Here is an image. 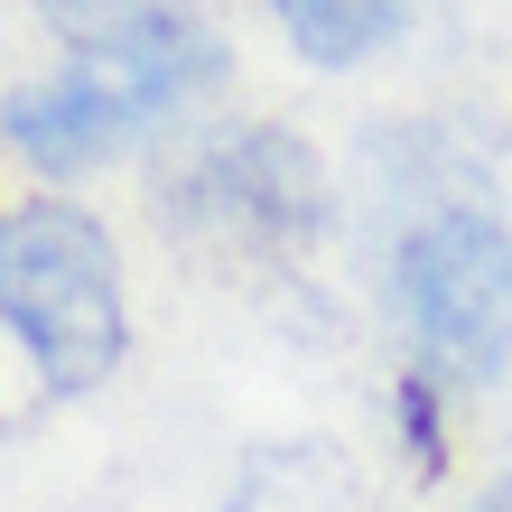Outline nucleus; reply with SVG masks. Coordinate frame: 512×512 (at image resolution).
<instances>
[{
	"mask_svg": "<svg viewBox=\"0 0 512 512\" xmlns=\"http://www.w3.org/2000/svg\"><path fill=\"white\" fill-rule=\"evenodd\" d=\"M0 326L28 345L47 391H94L131 345V308H122V270L94 215L75 205H19L0 224Z\"/></svg>",
	"mask_w": 512,
	"mask_h": 512,
	"instance_id": "f257e3e1",
	"label": "nucleus"
},
{
	"mask_svg": "<svg viewBox=\"0 0 512 512\" xmlns=\"http://www.w3.org/2000/svg\"><path fill=\"white\" fill-rule=\"evenodd\" d=\"M38 19L66 47H122V38H159V28H196L205 0H38Z\"/></svg>",
	"mask_w": 512,
	"mask_h": 512,
	"instance_id": "0eeeda50",
	"label": "nucleus"
},
{
	"mask_svg": "<svg viewBox=\"0 0 512 512\" xmlns=\"http://www.w3.org/2000/svg\"><path fill=\"white\" fill-rule=\"evenodd\" d=\"M168 224L196 233L215 252H243V261H289L298 243H317L326 224V168L308 159V140L289 131H224L205 140L168 187Z\"/></svg>",
	"mask_w": 512,
	"mask_h": 512,
	"instance_id": "20e7f679",
	"label": "nucleus"
},
{
	"mask_svg": "<svg viewBox=\"0 0 512 512\" xmlns=\"http://www.w3.org/2000/svg\"><path fill=\"white\" fill-rule=\"evenodd\" d=\"M485 512H512V475H503V485H494V503H485Z\"/></svg>",
	"mask_w": 512,
	"mask_h": 512,
	"instance_id": "6e6552de",
	"label": "nucleus"
},
{
	"mask_svg": "<svg viewBox=\"0 0 512 512\" xmlns=\"http://www.w3.org/2000/svg\"><path fill=\"white\" fill-rule=\"evenodd\" d=\"M224 47L215 28H159V38H122V47H75L56 75L19 84L10 103H0V140L19 149L28 168L47 177H75L112 159L140 122H159V112H177L196 94V84H215Z\"/></svg>",
	"mask_w": 512,
	"mask_h": 512,
	"instance_id": "f03ea898",
	"label": "nucleus"
},
{
	"mask_svg": "<svg viewBox=\"0 0 512 512\" xmlns=\"http://www.w3.org/2000/svg\"><path fill=\"white\" fill-rule=\"evenodd\" d=\"M224 512H373V503H364V475L345 466V447L280 438V447H252L243 457Z\"/></svg>",
	"mask_w": 512,
	"mask_h": 512,
	"instance_id": "39448f33",
	"label": "nucleus"
},
{
	"mask_svg": "<svg viewBox=\"0 0 512 512\" xmlns=\"http://www.w3.org/2000/svg\"><path fill=\"white\" fill-rule=\"evenodd\" d=\"M270 10H280L289 47L308 66H354V56H373L410 19V0H270Z\"/></svg>",
	"mask_w": 512,
	"mask_h": 512,
	"instance_id": "423d86ee",
	"label": "nucleus"
},
{
	"mask_svg": "<svg viewBox=\"0 0 512 512\" xmlns=\"http://www.w3.org/2000/svg\"><path fill=\"white\" fill-rule=\"evenodd\" d=\"M391 289H401V317L419 336V364L485 382L512 345V233L494 215H447L401 233V261H391Z\"/></svg>",
	"mask_w": 512,
	"mask_h": 512,
	"instance_id": "7ed1b4c3",
	"label": "nucleus"
}]
</instances>
